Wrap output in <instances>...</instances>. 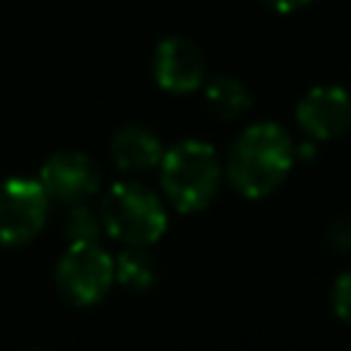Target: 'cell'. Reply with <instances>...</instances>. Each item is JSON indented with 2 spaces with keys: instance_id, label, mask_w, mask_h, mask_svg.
Returning <instances> with one entry per match:
<instances>
[{
  "instance_id": "cell-1",
  "label": "cell",
  "mask_w": 351,
  "mask_h": 351,
  "mask_svg": "<svg viewBox=\"0 0 351 351\" xmlns=\"http://www.w3.org/2000/svg\"><path fill=\"white\" fill-rule=\"evenodd\" d=\"M293 140L291 134L271 121L247 126L230 154H228V178L236 192L250 200L271 195L288 176L293 165Z\"/></svg>"
},
{
  "instance_id": "cell-2",
  "label": "cell",
  "mask_w": 351,
  "mask_h": 351,
  "mask_svg": "<svg viewBox=\"0 0 351 351\" xmlns=\"http://www.w3.org/2000/svg\"><path fill=\"white\" fill-rule=\"evenodd\" d=\"M159 170L167 200L184 214L203 211L219 192V156L203 140H181L167 148L159 162Z\"/></svg>"
},
{
  "instance_id": "cell-3",
  "label": "cell",
  "mask_w": 351,
  "mask_h": 351,
  "mask_svg": "<svg viewBox=\"0 0 351 351\" xmlns=\"http://www.w3.org/2000/svg\"><path fill=\"white\" fill-rule=\"evenodd\" d=\"M101 222L112 239L143 250L159 241L167 230V211L148 186L137 181H118L101 200Z\"/></svg>"
},
{
  "instance_id": "cell-4",
  "label": "cell",
  "mask_w": 351,
  "mask_h": 351,
  "mask_svg": "<svg viewBox=\"0 0 351 351\" xmlns=\"http://www.w3.org/2000/svg\"><path fill=\"white\" fill-rule=\"evenodd\" d=\"M115 280V261L99 241H77L63 250L55 266V282L63 299L90 307L104 299Z\"/></svg>"
},
{
  "instance_id": "cell-5",
  "label": "cell",
  "mask_w": 351,
  "mask_h": 351,
  "mask_svg": "<svg viewBox=\"0 0 351 351\" xmlns=\"http://www.w3.org/2000/svg\"><path fill=\"white\" fill-rule=\"evenodd\" d=\"M47 192L36 178L14 176L0 184V244L22 247L47 222Z\"/></svg>"
},
{
  "instance_id": "cell-6",
  "label": "cell",
  "mask_w": 351,
  "mask_h": 351,
  "mask_svg": "<svg viewBox=\"0 0 351 351\" xmlns=\"http://www.w3.org/2000/svg\"><path fill=\"white\" fill-rule=\"evenodd\" d=\"M38 184L44 186L47 197H55L69 206H82L99 192L101 173L90 156L80 151H60L41 165Z\"/></svg>"
},
{
  "instance_id": "cell-7",
  "label": "cell",
  "mask_w": 351,
  "mask_h": 351,
  "mask_svg": "<svg viewBox=\"0 0 351 351\" xmlns=\"http://www.w3.org/2000/svg\"><path fill=\"white\" fill-rule=\"evenodd\" d=\"M296 123L313 140H335L351 126V96L340 85L310 88L296 104Z\"/></svg>"
},
{
  "instance_id": "cell-8",
  "label": "cell",
  "mask_w": 351,
  "mask_h": 351,
  "mask_svg": "<svg viewBox=\"0 0 351 351\" xmlns=\"http://www.w3.org/2000/svg\"><path fill=\"white\" fill-rule=\"evenodd\" d=\"M154 80L167 93H192L203 85L206 63L200 49L181 36H167L154 49Z\"/></svg>"
},
{
  "instance_id": "cell-9",
  "label": "cell",
  "mask_w": 351,
  "mask_h": 351,
  "mask_svg": "<svg viewBox=\"0 0 351 351\" xmlns=\"http://www.w3.org/2000/svg\"><path fill=\"white\" fill-rule=\"evenodd\" d=\"M110 154L121 170L143 173V170H151L162 162L165 148H162L159 137L154 134V129H148L143 123H126L112 134Z\"/></svg>"
},
{
  "instance_id": "cell-10",
  "label": "cell",
  "mask_w": 351,
  "mask_h": 351,
  "mask_svg": "<svg viewBox=\"0 0 351 351\" xmlns=\"http://www.w3.org/2000/svg\"><path fill=\"white\" fill-rule=\"evenodd\" d=\"M206 104L217 118L233 121L252 107V96L241 80L219 74L206 85Z\"/></svg>"
},
{
  "instance_id": "cell-11",
  "label": "cell",
  "mask_w": 351,
  "mask_h": 351,
  "mask_svg": "<svg viewBox=\"0 0 351 351\" xmlns=\"http://www.w3.org/2000/svg\"><path fill=\"white\" fill-rule=\"evenodd\" d=\"M115 277L132 291H148L156 282V269L140 247H132L115 258Z\"/></svg>"
},
{
  "instance_id": "cell-12",
  "label": "cell",
  "mask_w": 351,
  "mask_h": 351,
  "mask_svg": "<svg viewBox=\"0 0 351 351\" xmlns=\"http://www.w3.org/2000/svg\"><path fill=\"white\" fill-rule=\"evenodd\" d=\"M63 233L71 244L77 241H99V233H101V219L82 203V206H71V211L66 214V222H63Z\"/></svg>"
},
{
  "instance_id": "cell-13",
  "label": "cell",
  "mask_w": 351,
  "mask_h": 351,
  "mask_svg": "<svg viewBox=\"0 0 351 351\" xmlns=\"http://www.w3.org/2000/svg\"><path fill=\"white\" fill-rule=\"evenodd\" d=\"M332 310L340 321L351 324V271L340 274L332 288Z\"/></svg>"
},
{
  "instance_id": "cell-14",
  "label": "cell",
  "mask_w": 351,
  "mask_h": 351,
  "mask_svg": "<svg viewBox=\"0 0 351 351\" xmlns=\"http://www.w3.org/2000/svg\"><path fill=\"white\" fill-rule=\"evenodd\" d=\"M329 241L335 250H348L351 247V217H340L329 228Z\"/></svg>"
},
{
  "instance_id": "cell-15",
  "label": "cell",
  "mask_w": 351,
  "mask_h": 351,
  "mask_svg": "<svg viewBox=\"0 0 351 351\" xmlns=\"http://www.w3.org/2000/svg\"><path fill=\"white\" fill-rule=\"evenodd\" d=\"M271 11H280V14H293V11H299V8H304L307 3H313V0H263Z\"/></svg>"
}]
</instances>
